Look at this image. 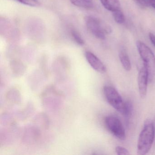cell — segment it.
Masks as SVG:
<instances>
[{
	"mask_svg": "<svg viewBox=\"0 0 155 155\" xmlns=\"http://www.w3.org/2000/svg\"><path fill=\"white\" fill-rule=\"evenodd\" d=\"M114 20L118 24H123L125 21V16L120 9L112 12Z\"/></svg>",
	"mask_w": 155,
	"mask_h": 155,
	"instance_id": "11",
	"label": "cell"
},
{
	"mask_svg": "<svg viewBox=\"0 0 155 155\" xmlns=\"http://www.w3.org/2000/svg\"><path fill=\"white\" fill-rule=\"evenodd\" d=\"M70 1L71 4L79 8L91 9L93 7L92 0H70Z\"/></svg>",
	"mask_w": 155,
	"mask_h": 155,
	"instance_id": "10",
	"label": "cell"
},
{
	"mask_svg": "<svg viewBox=\"0 0 155 155\" xmlns=\"http://www.w3.org/2000/svg\"><path fill=\"white\" fill-rule=\"evenodd\" d=\"M85 57L89 64L95 71L103 73L106 71V68L102 61L90 51L85 52Z\"/></svg>",
	"mask_w": 155,
	"mask_h": 155,
	"instance_id": "7",
	"label": "cell"
},
{
	"mask_svg": "<svg viewBox=\"0 0 155 155\" xmlns=\"http://www.w3.org/2000/svg\"><path fill=\"white\" fill-rule=\"evenodd\" d=\"M105 122L109 130L117 138L124 140L126 138L125 128L118 118L108 116L106 118Z\"/></svg>",
	"mask_w": 155,
	"mask_h": 155,
	"instance_id": "5",
	"label": "cell"
},
{
	"mask_svg": "<svg viewBox=\"0 0 155 155\" xmlns=\"http://www.w3.org/2000/svg\"><path fill=\"white\" fill-rule=\"evenodd\" d=\"M132 104L130 101H127L125 102V108H124V113L123 116L126 117H129L131 115L132 113Z\"/></svg>",
	"mask_w": 155,
	"mask_h": 155,
	"instance_id": "14",
	"label": "cell"
},
{
	"mask_svg": "<svg viewBox=\"0 0 155 155\" xmlns=\"http://www.w3.org/2000/svg\"><path fill=\"white\" fill-rule=\"evenodd\" d=\"M149 81L148 74L145 66H143L139 71L138 75V86L140 95L142 98L147 96L148 81Z\"/></svg>",
	"mask_w": 155,
	"mask_h": 155,
	"instance_id": "6",
	"label": "cell"
},
{
	"mask_svg": "<svg viewBox=\"0 0 155 155\" xmlns=\"http://www.w3.org/2000/svg\"><path fill=\"white\" fill-rule=\"evenodd\" d=\"M137 48L141 59L144 62L148 74L149 81H152L155 77V56L151 50L142 41L136 43Z\"/></svg>",
	"mask_w": 155,
	"mask_h": 155,
	"instance_id": "2",
	"label": "cell"
},
{
	"mask_svg": "<svg viewBox=\"0 0 155 155\" xmlns=\"http://www.w3.org/2000/svg\"><path fill=\"white\" fill-rule=\"evenodd\" d=\"M16 1L21 4L31 7H38L40 5L38 0H16Z\"/></svg>",
	"mask_w": 155,
	"mask_h": 155,
	"instance_id": "12",
	"label": "cell"
},
{
	"mask_svg": "<svg viewBox=\"0 0 155 155\" xmlns=\"http://www.w3.org/2000/svg\"><path fill=\"white\" fill-rule=\"evenodd\" d=\"M155 138V127L152 120H147L138 140L137 152L138 155L147 154L150 150Z\"/></svg>",
	"mask_w": 155,
	"mask_h": 155,
	"instance_id": "1",
	"label": "cell"
},
{
	"mask_svg": "<svg viewBox=\"0 0 155 155\" xmlns=\"http://www.w3.org/2000/svg\"><path fill=\"white\" fill-rule=\"evenodd\" d=\"M85 20L88 29L97 38L105 40L106 34L111 32L110 27L103 25L99 20L94 17L87 16Z\"/></svg>",
	"mask_w": 155,
	"mask_h": 155,
	"instance_id": "3",
	"label": "cell"
},
{
	"mask_svg": "<svg viewBox=\"0 0 155 155\" xmlns=\"http://www.w3.org/2000/svg\"><path fill=\"white\" fill-rule=\"evenodd\" d=\"M72 38L74 39V41L76 43H78L79 45H83L84 44V41L81 38V36L76 31L72 30L71 32Z\"/></svg>",
	"mask_w": 155,
	"mask_h": 155,
	"instance_id": "13",
	"label": "cell"
},
{
	"mask_svg": "<svg viewBox=\"0 0 155 155\" xmlns=\"http://www.w3.org/2000/svg\"><path fill=\"white\" fill-rule=\"evenodd\" d=\"M119 58L124 69L130 71L131 69V65L129 58L125 51H121L119 53Z\"/></svg>",
	"mask_w": 155,
	"mask_h": 155,
	"instance_id": "9",
	"label": "cell"
},
{
	"mask_svg": "<svg viewBox=\"0 0 155 155\" xmlns=\"http://www.w3.org/2000/svg\"><path fill=\"white\" fill-rule=\"evenodd\" d=\"M116 153L119 155H129L130 153L128 150L124 147L121 146H117L115 149Z\"/></svg>",
	"mask_w": 155,
	"mask_h": 155,
	"instance_id": "15",
	"label": "cell"
},
{
	"mask_svg": "<svg viewBox=\"0 0 155 155\" xmlns=\"http://www.w3.org/2000/svg\"><path fill=\"white\" fill-rule=\"evenodd\" d=\"M151 6L153 7L154 9H155V4H154V3H151Z\"/></svg>",
	"mask_w": 155,
	"mask_h": 155,
	"instance_id": "19",
	"label": "cell"
},
{
	"mask_svg": "<svg viewBox=\"0 0 155 155\" xmlns=\"http://www.w3.org/2000/svg\"><path fill=\"white\" fill-rule=\"evenodd\" d=\"M150 3H154L155 4V0H149Z\"/></svg>",
	"mask_w": 155,
	"mask_h": 155,
	"instance_id": "18",
	"label": "cell"
},
{
	"mask_svg": "<svg viewBox=\"0 0 155 155\" xmlns=\"http://www.w3.org/2000/svg\"><path fill=\"white\" fill-rule=\"evenodd\" d=\"M100 1L105 9L112 12L120 9L119 0H100Z\"/></svg>",
	"mask_w": 155,
	"mask_h": 155,
	"instance_id": "8",
	"label": "cell"
},
{
	"mask_svg": "<svg viewBox=\"0 0 155 155\" xmlns=\"http://www.w3.org/2000/svg\"><path fill=\"white\" fill-rule=\"evenodd\" d=\"M149 38L151 43H152L154 47H155V36L152 33L149 34Z\"/></svg>",
	"mask_w": 155,
	"mask_h": 155,
	"instance_id": "17",
	"label": "cell"
},
{
	"mask_svg": "<svg viewBox=\"0 0 155 155\" xmlns=\"http://www.w3.org/2000/svg\"><path fill=\"white\" fill-rule=\"evenodd\" d=\"M135 1L142 8H147L151 6V3L149 0H135Z\"/></svg>",
	"mask_w": 155,
	"mask_h": 155,
	"instance_id": "16",
	"label": "cell"
},
{
	"mask_svg": "<svg viewBox=\"0 0 155 155\" xmlns=\"http://www.w3.org/2000/svg\"><path fill=\"white\" fill-rule=\"evenodd\" d=\"M104 95L110 105H111L117 111L123 115L125 108L124 102L118 91L113 87L105 86L103 88Z\"/></svg>",
	"mask_w": 155,
	"mask_h": 155,
	"instance_id": "4",
	"label": "cell"
}]
</instances>
